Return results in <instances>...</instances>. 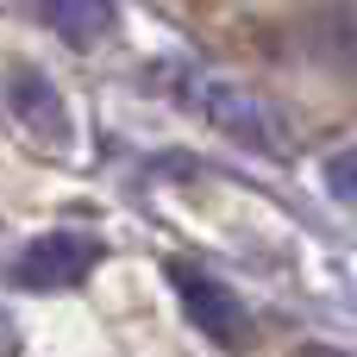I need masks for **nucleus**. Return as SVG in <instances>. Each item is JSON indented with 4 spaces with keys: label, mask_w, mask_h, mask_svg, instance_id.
<instances>
[{
    "label": "nucleus",
    "mask_w": 357,
    "mask_h": 357,
    "mask_svg": "<svg viewBox=\"0 0 357 357\" xmlns=\"http://www.w3.org/2000/svg\"><path fill=\"white\" fill-rule=\"evenodd\" d=\"M176 88H182V100H188L213 132H226L232 144H245V151H257V157H295L289 119H282L276 100H264L257 88H245V82H232V75H213V69H182Z\"/></svg>",
    "instance_id": "f257e3e1"
},
{
    "label": "nucleus",
    "mask_w": 357,
    "mask_h": 357,
    "mask_svg": "<svg viewBox=\"0 0 357 357\" xmlns=\"http://www.w3.org/2000/svg\"><path fill=\"white\" fill-rule=\"evenodd\" d=\"M163 276H169V289H176L182 314L195 320V333H207V339H213V345H226V351H251V339H257L251 307H245L220 276H207L201 264H169Z\"/></svg>",
    "instance_id": "f03ea898"
},
{
    "label": "nucleus",
    "mask_w": 357,
    "mask_h": 357,
    "mask_svg": "<svg viewBox=\"0 0 357 357\" xmlns=\"http://www.w3.org/2000/svg\"><path fill=\"white\" fill-rule=\"evenodd\" d=\"M0 88H6L13 119L25 126V138H31L38 151H50V157H69V151H75V119H69V107H63V94H56V82H50L44 69L13 63Z\"/></svg>",
    "instance_id": "7ed1b4c3"
},
{
    "label": "nucleus",
    "mask_w": 357,
    "mask_h": 357,
    "mask_svg": "<svg viewBox=\"0 0 357 357\" xmlns=\"http://www.w3.org/2000/svg\"><path fill=\"white\" fill-rule=\"evenodd\" d=\"M107 257V245L94 238V232H44V238H31L25 251H19V282L25 289H75L94 264Z\"/></svg>",
    "instance_id": "20e7f679"
},
{
    "label": "nucleus",
    "mask_w": 357,
    "mask_h": 357,
    "mask_svg": "<svg viewBox=\"0 0 357 357\" xmlns=\"http://www.w3.org/2000/svg\"><path fill=\"white\" fill-rule=\"evenodd\" d=\"M63 44H75V50H88V44H100L113 25H119V13H113V0H25Z\"/></svg>",
    "instance_id": "39448f33"
},
{
    "label": "nucleus",
    "mask_w": 357,
    "mask_h": 357,
    "mask_svg": "<svg viewBox=\"0 0 357 357\" xmlns=\"http://www.w3.org/2000/svg\"><path fill=\"white\" fill-rule=\"evenodd\" d=\"M326 188L357 213V151H333L326 157Z\"/></svg>",
    "instance_id": "423d86ee"
},
{
    "label": "nucleus",
    "mask_w": 357,
    "mask_h": 357,
    "mask_svg": "<svg viewBox=\"0 0 357 357\" xmlns=\"http://www.w3.org/2000/svg\"><path fill=\"white\" fill-rule=\"evenodd\" d=\"M301 357H345V351H339V345H307Z\"/></svg>",
    "instance_id": "0eeeda50"
}]
</instances>
